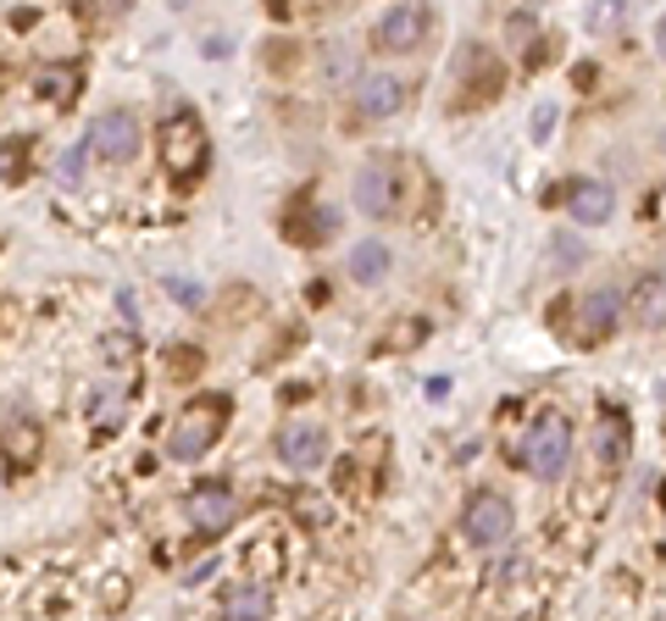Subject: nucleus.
<instances>
[{
    "label": "nucleus",
    "instance_id": "obj_8",
    "mask_svg": "<svg viewBox=\"0 0 666 621\" xmlns=\"http://www.w3.org/2000/svg\"><path fill=\"white\" fill-rule=\"evenodd\" d=\"M184 511H189L195 533L217 538V533H228V527H233V516H239V494H233L228 483H200V489L184 500Z\"/></svg>",
    "mask_w": 666,
    "mask_h": 621
},
{
    "label": "nucleus",
    "instance_id": "obj_23",
    "mask_svg": "<svg viewBox=\"0 0 666 621\" xmlns=\"http://www.w3.org/2000/svg\"><path fill=\"white\" fill-rule=\"evenodd\" d=\"M122 416V394L111 389V400H100V411H95V422H117Z\"/></svg>",
    "mask_w": 666,
    "mask_h": 621
},
{
    "label": "nucleus",
    "instance_id": "obj_9",
    "mask_svg": "<svg viewBox=\"0 0 666 621\" xmlns=\"http://www.w3.org/2000/svg\"><path fill=\"white\" fill-rule=\"evenodd\" d=\"M400 106H406V78H394V73H361L356 78V117L361 122L394 117Z\"/></svg>",
    "mask_w": 666,
    "mask_h": 621
},
{
    "label": "nucleus",
    "instance_id": "obj_17",
    "mask_svg": "<svg viewBox=\"0 0 666 621\" xmlns=\"http://www.w3.org/2000/svg\"><path fill=\"white\" fill-rule=\"evenodd\" d=\"M550 261H556V272H578V266L589 261V244L572 239V233H556V239H550Z\"/></svg>",
    "mask_w": 666,
    "mask_h": 621
},
{
    "label": "nucleus",
    "instance_id": "obj_21",
    "mask_svg": "<svg viewBox=\"0 0 666 621\" xmlns=\"http://www.w3.org/2000/svg\"><path fill=\"white\" fill-rule=\"evenodd\" d=\"M89 155H95V150H89V133H84V139H78V144H73L67 155H62V167H56V173H62V178L73 184V178L84 173V162H89Z\"/></svg>",
    "mask_w": 666,
    "mask_h": 621
},
{
    "label": "nucleus",
    "instance_id": "obj_13",
    "mask_svg": "<svg viewBox=\"0 0 666 621\" xmlns=\"http://www.w3.org/2000/svg\"><path fill=\"white\" fill-rule=\"evenodd\" d=\"M578 317H583V339H605V334L616 328V317H622V294H616V288H594V294H583Z\"/></svg>",
    "mask_w": 666,
    "mask_h": 621
},
{
    "label": "nucleus",
    "instance_id": "obj_14",
    "mask_svg": "<svg viewBox=\"0 0 666 621\" xmlns=\"http://www.w3.org/2000/svg\"><path fill=\"white\" fill-rule=\"evenodd\" d=\"M350 277H356V283H367V288H372V283H383V277H389V250H383L378 239H361V244L350 250Z\"/></svg>",
    "mask_w": 666,
    "mask_h": 621
},
{
    "label": "nucleus",
    "instance_id": "obj_5",
    "mask_svg": "<svg viewBox=\"0 0 666 621\" xmlns=\"http://www.w3.org/2000/svg\"><path fill=\"white\" fill-rule=\"evenodd\" d=\"M140 144H145V128H140L133 111H106L89 128V150L100 155V162H111V167H128L133 155H140Z\"/></svg>",
    "mask_w": 666,
    "mask_h": 621
},
{
    "label": "nucleus",
    "instance_id": "obj_24",
    "mask_svg": "<svg viewBox=\"0 0 666 621\" xmlns=\"http://www.w3.org/2000/svg\"><path fill=\"white\" fill-rule=\"evenodd\" d=\"M211 571H217V560H200V566H195V571H184V582H206V577H211Z\"/></svg>",
    "mask_w": 666,
    "mask_h": 621
},
{
    "label": "nucleus",
    "instance_id": "obj_6",
    "mask_svg": "<svg viewBox=\"0 0 666 621\" xmlns=\"http://www.w3.org/2000/svg\"><path fill=\"white\" fill-rule=\"evenodd\" d=\"M350 200H356L361 217H394L400 211V173H394V162H367L356 173Z\"/></svg>",
    "mask_w": 666,
    "mask_h": 621
},
{
    "label": "nucleus",
    "instance_id": "obj_7",
    "mask_svg": "<svg viewBox=\"0 0 666 621\" xmlns=\"http://www.w3.org/2000/svg\"><path fill=\"white\" fill-rule=\"evenodd\" d=\"M423 34H428V12L406 0V7H394V12H383V18H378L372 45H378L383 56H412V51L423 45Z\"/></svg>",
    "mask_w": 666,
    "mask_h": 621
},
{
    "label": "nucleus",
    "instance_id": "obj_3",
    "mask_svg": "<svg viewBox=\"0 0 666 621\" xmlns=\"http://www.w3.org/2000/svg\"><path fill=\"white\" fill-rule=\"evenodd\" d=\"M156 150H162V167H167L173 178H195V173L206 167V128H200V117H195V111H173V117L162 122Z\"/></svg>",
    "mask_w": 666,
    "mask_h": 621
},
{
    "label": "nucleus",
    "instance_id": "obj_10",
    "mask_svg": "<svg viewBox=\"0 0 666 621\" xmlns=\"http://www.w3.org/2000/svg\"><path fill=\"white\" fill-rule=\"evenodd\" d=\"M323 455H328V433H323V427L290 422V427L279 433V460L290 466V472H312V466H323Z\"/></svg>",
    "mask_w": 666,
    "mask_h": 621
},
{
    "label": "nucleus",
    "instance_id": "obj_15",
    "mask_svg": "<svg viewBox=\"0 0 666 621\" xmlns=\"http://www.w3.org/2000/svg\"><path fill=\"white\" fill-rule=\"evenodd\" d=\"M633 323L638 328H666V277H655V283H644L633 294Z\"/></svg>",
    "mask_w": 666,
    "mask_h": 621
},
{
    "label": "nucleus",
    "instance_id": "obj_18",
    "mask_svg": "<svg viewBox=\"0 0 666 621\" xmlns=\"http://www.w3.org/2000/svg\"><path fill=\"white\" fill-rule=\"evenodd\" d=\"M40 95H45V100H73V95H78V73H73V67H67V73H62V67L40 73Z\"/></svg>",
    "mask_w": 666,
    "mask_h": 621
},
{
    "label": "nucleus",
    "instance_id": "obj_12",
    "mask_svg": "<svg viewBox=\"0 0 666 621\" xmlns=\"http://www.w3.org/2000/svg\"><path fill=\"white\" fill-rule=\"evenodd\" d=\"M622 460H627V416L600 411V422H594V472H616Z\"/></svg>",
    "mask_w": 666,
    "mask_h": 621
},
{
    "label": "nucleus",
    "instance_id": "obj_16",
    "mask_svg": "<svg viewBox=\"0 0 666 621\" xmlns=\"http://www.w3.org/2000/svg\"><path fill=\"white\" fill-rule=\"evenodd\" d=\"M228 615H273V593L255 582H239V588H228Z\"/></svg>",
    "mask_w": 666,
    "mask_h": 621
},
{
    "label": "nucleus",
    "instance_id": "obj_11",
    "mask_svg": "<svg viewBox=\"0 0 666 621\" xmlns=\"http://www.w3.org/2000/svg\"><path fill=\"white\" fill-rule=\"evenodd\" d=\"M567 211H572L583 228H600V222L616 211V195H611V184H600V178H578V184L567 189Z\"/></svg>",
    "mask_w": 666,
    "mask_h": 621
},
{
    "label": "nucleus",
    "instance_id": "obj_4",
    "mask_svg": "<svg viewBox=\"0 0 666 621\" xmlns=\"http://www.w3.org/2000/svg\"><path fill=\"white\" fill-rule=\"evenodd\" d=\"M511 527H516V511H511V500L494 494V489H478V494L467 500V511H461V538H467L472 549H494V544H505Z\"/></svg>",
    "mask_w": 666,
    "mask_h": 621
},
{
    "label": "nucleus",
    "instance_id": "obj_22",
    "mask_svg": "<svg viewBox=\"0 0 666 621\" xmlns=\"http://www.w3.org/2000/svg\"><path fill=\"white\" fill-rule=\"evenodd\" d=\"M556 117H561V111H556V100H539V106H533V139H539V144L556 133Z\"/></svg>",
    "mask_w": 666,
    "mask_h": 621
},
{
    "label": "nucleus",
    "instance_id": "obj_2",
    "mask_svg": "<svg viewBox=\"0 0 666 621\" xmlns=\"http://www.w3.org/2000/svg\"><path fill=\"white\" fill-rule=\"evenodd\" d=\"M222 422H228V400H222V394H206V400L184 405V416H178L173 433H167V455H173V460H200V455L222 438Z\"/></svg>",
    "mask_w": 666,
    "mask_h": 621
},
{
    "label": "nucleus",
    "instance_id": "obj_27",
    "mask_svg": "<svg viewBox=\"0 0 666 621\" xmlns=\"http://www.w3.org/2000/svg\"><path fill=\"white\" fill-rule=\"evenodd\" d=\"M660 144H666V133H660Z\"/></svg>",
    "mask_w": 666,
    "mask_h": 621
},
{
    "label": "nucleus",
    "instance_id": "obj_26",
    "mask_svg": "<svg viewBox=\"0 0 666 621\" xmlns=\"http://www.w3.org/2000/svg\"><path fill=\"white\" fill-rule=\"evenodd\" d=\"M0 489H7V460H0Z\"/></svg>",
    "mask_w": 666,
    "mask_h": 621
},
{
    "label": "nucleus",
    "instance_id": "obj_1",
    "mask_svg": "<svg viewBox=\"0 0 666 621\" xmlns=\"http://www.w3.org/2000/svg\"><path fill=\"white\" fill-rule=\"evenodd\" d=\"M511 460H522L539 483H561L567 460H572V422L561 411H545L539 422L527 427V438L511 449Z\"/></svg>",
    "mask_w": 666,
    "mask_h": 621
},
{
    "label": "nucleus",
    "instance_id": "obj_20",
    "mask_svg": "<svg viewBox=\"0 0 666 621\" xmlns=\"http://www.w3.org/2000/svg\"><path fill=\"white\" fill-rule=\"evenodd\" d=\"M428 339V323H394L383 334V350H406V345H423Z\"/></svg>",
    "mask_w": 666,
    "mask_h": 621
},
{
    "label": "nucleus",
    "instance_id": "obj_19",
    "mask_svg": "<svg viewBox=\"0 0 666 621\" xmlns=\"http://www.w3.org/2000/svg\"><path fill=\"white\" fill-rule=\"evenodd\" d=\"M622 12H627V0H594V7H589V29L605 34V29L622 23Z\"/></svg>",
    "mask_w": 666,
    "mask_h": 621
},
{
    "label": "nucleus",
    "instance_id": "obj_25",
    "mask_svg": "<svg viewBox=\"0 0 666 621\" xmlns=\"http://www.w3.org/2000/svg\"><path fill=\"white\" fill-rule=\"evenodd\" d=\"M655 51H660V56H666V18H660V23H655Z\"/></svg>",
    "mask_w": 666,
    "mask_h": 621
}]
</instances>
